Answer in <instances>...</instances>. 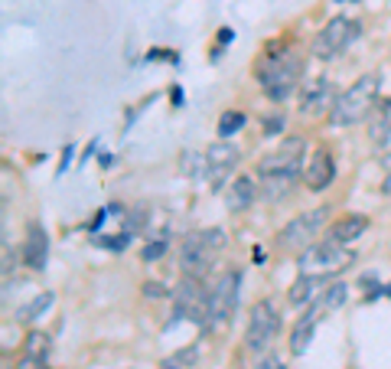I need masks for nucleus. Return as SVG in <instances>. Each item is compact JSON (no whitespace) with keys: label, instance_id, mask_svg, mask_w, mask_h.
Masks as SVG:
<instances>
[{"label":"nucleus","instance_id":"13","mask_svg":"<svg viewBox=\"0 0 391 369\" xmlns=\"http://www.w3.org/2000/svg\"><path fill=\"white\" fill-rule=\"evenodd\" d=\"M332 180H336V160H332V154L326 147H316L303 163L306 189H310V193H323L326 187H332Z\"/></svg>","mask_w":391,"mask_h":369},{"label":"nucleus","instance_id":"5","mask_svg":"<svg viewBox=\"0 0 391 369\" xmlns=\"http://www.w3.org/2000/svg\"><path fill=\"white\" fill-rule=\"evenodd\" d=\"M352 262H356V252L349 249V245L332 242V239H320L300 252L297 268H300V275H316V278H326V281H330L332 275L346 271Z\"/></svg>","mask_w":391,"mask_h":369},{"label":"nucleus","instance_id":"18","mask_svg":"<svg viewBox=\"0 0 391 369\" xmlns=\"http://www.w3.org/2000/svg\"><path fill=\"white\" fill-rule=\"evenodd\" d=\"M320 320L323 317H320L313 308H306V314H300V320L294 324V330H290V353H294V356H303L306 353V346H310V340H313Z\"/></svg>","mask_w":391,"mask_h":369},{"label":"nucleus","instance_id":"6","mask_svg":"<svg viewBox=\"0 0 391 369\" xmlns=\"http://www.w3.org/2000/svg\"><path fill=\"white\" fill-rule=\"evenodd\" d=\"M281 310L271 298H261L248 310V330H245V350L248 353H264L281 334Z\"/></svg>","mask_w":391,"mask_h":369},{"label":"nucleus","instance_id":"17","mask_svg":"<svg viewBox=\"0 0 391 369\" xmlns=\"http://www.w3.org/2000/svg\"><path fill=\"white\" fill-rule=\"evenodd\" d=\"M366 229H368V219L366 216H342V219H336V223H330L326 226V239H332V242H342V245H349V242H356L359 235H366Z\"/></svg>","mask_w":391,"mask_h":369},{"label":"nucleus","instance_id":"32","mask_svg":"<svg viewBox=\"0 0 391 369\" xmlns=\"http://www.w3.org/2000/svg\"><path fill=\"white\" fill-rule=\"evenodd\" d=\"M17 369H46V363H36V360H26L23 356V363H20Z\"/></svg>","mask_w":391,"mask_h":369},{"label":"nucleus","instance_id":"36","mask_svg":"<svg viewBox=\"0 0 391 369\" xmlns=\"http://www.w3.org/2000/svg\"><path fill=\"white\" fill-rule=\"evenodd\" d=\"M336 4H356V0H336Z\"/></svg>","mask_w":391,"mask_h":369},{"label":"nucleus","instance_id":"8","mask_svg":"<svg viewBox=\"0 0 391 369\" xmlns=\"http://www.w3.org/2000/svg\"><path fill=\"white\" fill-rule=\"evenodd\" d=\"M359 33H362V23L352 17H332L330 23L320 30V33L313 36V43H310V52H313L316 59H336L342 49H349V46L359 40Z\"/></svg>","mask_w":391,"mask_h":369},{"label":"nucleus","instance_id":"28","mask_svg":"<svg viewBox=\"0 0 391 369\" xmlns=\"http://www.w3.org/2000/svg\"><path fill=\"white\" fill-rule=\"evenodd\" d=\"M183 173H186V177L205 173V154H183Z\"/></svg>","mask_w":391,"mask_h":369},{"label":"nucleus","instance_id":"24","mask_svg":"<svg viewBox=\"0 0 391 369\" xmlns=\"http://www.w3.org/2000/svg\"><path fill=\"white\" fill-rule=\"evenodd\" d=\"M167 252H170V235L163 232V235H153L150 242H144V252H140V258H144L147 265H153V262H160Z\"/></svg>","mask_w":391,"mask_h":369},{"label":"nucleus","instance_id":"10","mask_svg":"<svg viewBox=\"0 0 391 369\" xmlns=\"http://www.w3.org/2000/svg\"><path fill=\"white\" fill-rule=\"evenodd\" d=\"M306 157V138L303 134H290L281 144L267 151V154L258 160V173L261 177H281V173H300V163Z\"/></svg>","mask_w":391,"mask_h":369},{"label":"nucleus","instance_id":"4","mask_svg":"<svg viewBox=\"0 0 391 369\" xmlns=\"http://www.w3.org/2000/svg\"><path fill=\"white\" fill-rule=\"evenodd\" d=\"M225 245V232L222 229H203L193 232L183 239L179 245V268H183V278H199L203 281L209 275V268L215 265V255Z\"/></svg>","mask_w":391,"mask_h":369},{"label":"nucleus","instance_id":"34","mask_svg":"<svg viewBox=\"0 0 391 369\" xmlns=\"http://www.w3.org/2000/svg\"><path fill=\"white\" fill-rule=\"evenodd\" d=\"M144 291L150 294V298H160V294H163V291H160V284H153V281H150V284H144Z\"/></svg>","mask_w":391,"mask_h":369},{"label":"nucleus","instance_id":"21","mask_svg":"<svg viewBox=\"0 0 391 369\" xmlns=\"http://www.w3.org/2000/svg\"><path fill=\"white\" fill-rule=\"evenodd\" d=\"M261 197L267 199V203H281L284 197H287L290 189L297 187L300 173H281V177H261Z\"/></svg>","mask_w":391,"mask_h":369},{"label":"nucleus","instance_id":"33","mask_svg":"<svg viewBox=\"0 0 391 369\" xmlns=\"http://www.w3.org/2000/svg\"><path fill=\"white\" fill-rule=\"evenodd\" d=\"M72 151H76V147H72V144H66V151H62V163H59V173L68 167V157H72Z\"/></svg>","mask_w":391,"mask_h":369},{"label":"nucleus","instance_id":"29","mask_svg":"<svg viewBox=\"0 0 391 369\" xmlns=\"http://www.w3.org/2000/svg\"><path fill=\"white\" fill-rule=\"evenodd\" d=\"M144 226H147V206H134L128 213V223H124V229H128L131 235H137V232L144 229Z\"/></svg>","mask_w":391,"mask_h":369},{"label":"nucleus","instance_id":"25","mask_svg":"<svg viewBox=\"0 0 391 369\" xmlns=\"http://www.w3.org/2000/svg\"><path fill=\"white\" fill-rule=\"evenodd\" d=\"M196 360H199V346H183L173 356H167L160 363V369H186V366H196Z\"/></svg>","mask_w":391,"mask_h":369},{"label":"nucleus","instance_id":"12","mask_svg":"<svg viewBox=\"0 0 391 369\" xmlns=\"http://www.w3.org/2000/svg\"><path fill=\"white\" fill-rule=\"evenodd\" d=\"M336 98H339V95L332 92V78L330 76H313L300 86V105L297 108H300V115L316 118V115H330V108L336 105Z\"/></svg>","mask_w":391,"mask_h":369},{"label":"nucleus","instance_id":"27","mask_svg":"<svg viewBox=\"0 0 391 369\" xmlns=\"http://www.w3.org/2000/svg\"><path fill=\"white\" fill-rule=\"evenodd\" d=\"M131 239H134V235H131L128 229H121L118 235H98V245H104V249H111V252H124L131 245Z\"/></svg>","mask_w":391,"mask_h":369},{"label":"nucleus","instance_id":"35","mask_svg":"<svg viewBox=\"0 0 391 369\" xmlns=\"http://www.w3.org/2000/svg\"><path fill=\"white\" fill-rule=\"evenodd\" d=\"M382 193H385V197H391V170L385 173V180H382Z\"/></svg>","mask_w":391,"mask_h":369},{"label":"nucleus","instance_id":"31","mask_svg":"<svg viewBox=\"0 0 391 369\" xmlns=\"http://www.w3.org/2000/svg\"><path fill=\"white\" fill-rule=\"evenodd\" d=\"M261 369H284L281 356H264V360H261Z\"/></svg>","mask_w":391,"mask_h":369},{"label":"nucleus","instance_id":"37","mask_svg":"<svg viewBox=\"0 0 391 369\" xmlns=\"http://www.w3.org/2000/svg\"><path fill=\"white\" fill-rule=\"evenodd\" d=\"M385 294H388V298H391V284H388V288H385Z\"/></svg>","mask_w":391,"mask_h":369},{"label":"nucleus","instance_id":"1","mask_svg":"<svg viewBox=\"0 0 391 369\" xmlns=\"http://www.w3.org/2000/svg\"><path fill=\"white\" fill-rule=\"evenodd\" d=\"M300 76H303V56L297 49H290V52L267 49L261 66H258V82H261L264 95L271 102H284V98H290V95L297 92Z\"/></svg>","mask_w":391,"mask_h":369},{"label":"nucleus","instance_id":"15","mask_svg":"<svg viewBox=\"0 0 391 369\" xmlns=\"http://www.w3.org/2000/svg\"><path fill=\"white\" fill-rule=\"evenodd\" d=\"M255 199H258V183L251 180L248 173L235 177V180L229 183V189H225V203H229L231 213H245V209H251Z\"/></svg>","mask_w":391,"mask_h":369},{"label":"nucleus","instance_id":"16","mask_svg":"<svg viewBox=\"0 0 391 369\" xmlns=\"http://www.w3.org/2000/svg\"><path fill=\"white\" fill-rule=\"evenodd\" d=\"M323 291H326V278L297 275V281L290 284V291H287V300L294 304V308H310Z\"/></svg>","mask_w":391,"mask_h":369},{"label":"nucleus","instance_id":"11","mask_svg":"<svg viewBox=\"0 0 391 369\" xmlns=\"http://www.w3.org/2000/svg\"><path fill=\"white\" fill-rule=\"evenodd\" d=\"M239 160H241V151L235 144H229L225 138H219L205 151V177L212 183V193H222V187L229 183V177L235 173Z\"/></svg>","mask_w":391,"mask_h":369},{"label":"nucleus","instance_id":"3","mask_svg":"<svg viewBox=\"0 0 391 369\" xmlns=\"http://www.w3.org/2000/svg\"><path fill=\"white\" fill-rule=\"evenodd\" d=\"M239 291H241V271L239 268H229L222 271V278L209 288V314H205V334L219 336L229 330L235 310H239Z\"/></svg>","mask_w":391,"mask_h":369},{"label":"nucleus","instance_id":"30","mask_svg":"<svg viewBox=\"0 0 391 369\" xmlns=\"http://www.w3.org/2000/svg\"><path fill=\"white\" fill-rule=\"evenodd\" d=\"M261 134H267V138H277V134H281L284 131V115H267V118L261 121Z\"/></svg>","mask_w":391,"mask_h":369},{"label":"nucleus","instance_id":"23","mask_svg":"<svg viewBox=\"0 0 391 369\" xmlns=\"http://www.w3.org/2000/svg\"><path fill=\"white\" fill-rule=\"evenodd\" d=\"M23 356H26V360H36V363H46V360H49V336H46V334H30V336H26Z\"/></svg>","mask_w":391,"mask_h":369},{"label":"nucleus","instance_id":"19","mask_svg":"<svg viewBox=\"0 0 391 369\" xmlns=\"http://www.w3.org/2000/svg\"><path fill=\"white\" fill-rule=\"evenodd\" d=\"M346 298H349V284L336 281V284H326V291L320 294V298H316L310 308H313L320 317H330L332 310H339L342 304H346Z\"/></svg>","mask_w":391,"mask_h":369},{"label":"nucleus","instance_id":"9","mask_svg":"<svg viewBox=\"0 0 391 369\" xmlns=\"http://www.w3.org/2000/svg\"><path fill=\"white\" fill-rule=\"evenodd\" d=\"M205 314H209V291L203 288L199 278H183L179 288L173 291V317L167 330L176 327L179 320H193V324L205 327Z\"/></svg>","mask_w":391,"mask_h":369},{"label":"nucleus","instance_id":"26","mask_svg":"<svg viewBox=\"0 0 391 369\" xmlns=\"http://www.w3.org/2000/svg\"><path fill=\"white\" fill-rule=\"evenodd\" d=\"M245 124H248L245 112H222V118H219V138H231V134H239Z\"/></svg>","mask_w":391,"mask_h":369},{"label":"nucleus","instance_id":"22","mask_svg":"<svg viewBox=\"0 0 391 369\" xmlns=\"http://www.w3.org/2000/svg\"><path fill=\"white\" fill-rule=\"evenodd\" d=\"M52 300H56V294H52V291H43V294H36L33 300H26L23 308H20V314H17V317L23 320V324H33L36 317H43L46 310L52 308Z\"/></svg>","mask_w":391,"mask_h":369},{"label":"nucleus","instance_id":"7","mask_svg":"<svg viewBox=\"0 0 391 369\" xmlns=\"http://www.w3.org/2000/svg\"><path fill=\"white\" fill-rule=\"evenodd\" d=\"M330 209L332 206H313V209H306V213L294 216V219L277 232V249L300 252V249H306V245H313L316 235L323 232L326 219H330Z\"/></svg>","mask_w":391,"mask_h":369},{"label":"nucleus","instance_id":"20","mask_svg":"<svg viewBox=\"0 0 391 369\" xmlns=\"http://www.w3.org/2000/svg\"><path fill=\"white\" fill-rule=\"evenodd\" d=\"M368 138L378 147L391 144V98H382V102L375 105V121H372V128H368Z\"/></svg>","mask_w":391,"mask_h":369},{"label":"nucleus","instance_id":"14","mask_svg":"<svg viewBox=\"0 0 391 369\" xmlns=\"http://www.w3.org/2000/svg\"><path fill=\"white\" fill-rule=\"evenodd\" d=\"M23 265L26 268H33V271H43L46 268V258H49V239H46V232L43 226H30L26 229V242H23Z\"/></svg>","mask_w":391,"mask_h":369},{"label":"nucleus","instance_id":"2","mask_svg":"<svg viewBox=\"0 0 391 369\" xmlns=\"http://www.w3.org/2000/svg\"><path fill=\"white\" fill-rule=\"evenodd\" d=\"M378 86H382V78L375 72L352 82V88H346L330 108V115H326L332 128H352L359 121H366L375 112V105H378Z\"/></svg>","mask_w":391,"mask_h":369}]
</instances>
